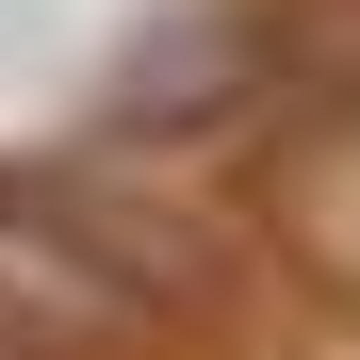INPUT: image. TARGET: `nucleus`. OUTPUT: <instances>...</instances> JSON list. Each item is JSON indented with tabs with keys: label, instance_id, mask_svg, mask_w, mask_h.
Returning a JSON list of instances; mask_svg holds the SVG:
<instances>
[{
	"label": "nucleus",
	"instance_id": "1",
	"mask_svg": "<svg viewBox=\"0 0 360 360\" xmlns=\"http://www.w3.org/2000/svg\"><path fill=\"white\" fill-rule=\"evenodd\" d=\"M229 295V229L148 197L115 164H17L0 180V360H148Z\"/></svg>",
	"mask_w": 360,
	"mask_h": 360
}]
</instances>
